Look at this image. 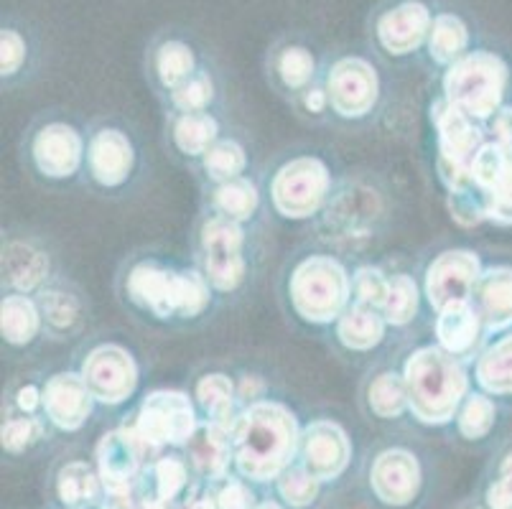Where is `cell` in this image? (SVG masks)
Instances as JSON below:
<instances>
[{"mask_svg": "<svg viewBox=\"0 0 512 509\" xmlns=\"http://www.w3.org/2000/svg\"><path fill=\"white\" fill-rule=\"evenodd\" d=\"M214 138H217V123L209 118L207 112H186L176 120L174 140L176 146L189 156H202L212 148Z\"/></svg>", "mask_w": 512, "mask_h": 509, "instance_id": "d6a6232c", "label": "cell"}, {"mask_svg": "<svg viewBox=\"0 0 512 509\" xmlns=\"http://www.w3.org/2000/svg\"><path fill=\"white\" fill-rule=\"evenodd\" d=\"M490 133L495 143L512 146V107H500L490 118Z\"/></svg>", "mask_w": 512, "mask_h": 509, "instance_id": "681fc988", "label": "cell"}, {"mask_svg": "<svg viewBox=\"0 0 512 509\" xmlns=\"http://www.w3.org/2000/svg\"><path fill=\"white\" fill-rule=\"evenodd\" d=\"M57 494L69 509H85L100 499V482L82 461H72L59 471Z\"/></svg>", "mask_w": 512, "mask_h": 509, "instance_id": "f546056e", "label": "cell"}, {"mask_svg": "<svg viewBox=\"0 0 512 509\" xmlns=\"http://www.w3.org/2000/svg\"><path fill=\"white\" fill-rule=\"evenodd\" d=\"M34 161L51 179L72 176L82 163V138L69 125H46L34 138Z\"/></svg>", "mask_w": 512, "mask_h": 509, "instance_id": "d6986e66", "label": "cell"}, {"mask_svg": "<svg viewBox=\"0 0 512 509\" xmlns=\"http://www.w3.org/2000/svg\"><path fill=\"white\" fill-rule=\"evenodd\" d=\"M153 482H156V497L174 502L181 489L186 487V466L176 456L158 459L153 466Z\"/></svg>", "mask_w": 512, "mask_h": 509, "instance_id": "b9f144b4", "label": "cell"}, {"mask_svg": "<svg viewBox=\"0 0 512 509\" xmlns=\"http://www.w3.org/2000/svg\"><path fill=\"white\" fill-rule=\"evenodd\" d=\"M418 311V288L408 275H395L390 280L388 298L383 303V316L388 324L406 326Z\"/></svg>", "mask_w": 512, "mask_h": 509, "instance_id": "8d00e7d4", "label": "cell"}, {"mask_svg": "<svg viewBox=\"0 0 512 509\" xmlns=\"http://www.w3.org/2000/svg\"><path fill=\"white\" fill-rule=\"evenodd\" d=\"M434 16L421 0H403L398 6L380 13L375 23V34L380 46L388 54L403 56L416 51L423 41H428Z\"/></svg>", "mask_w": 512, "mask_h": 509, "instance_id": "9a60e30c", "label": "cell"}, {"mask_svg": "<svg viewBox=\"0 0 512 509\" xmlns=\"http://www.w3.org/2000/svg\"><path fill=\"white\" fill-rule=\"evenodd\" d=\"M474 509H477V507H474Z\"/></svg>", "mask_w": 512, "mask_h": 509, "instance_id": "9f6ffc18", "label": "cell"}, {"mask_svg": "<svg viewBox=\"0 0 512 509\" xmlns=\"http://www.w3.org/2000/svg\"><path fill=\"white\" fill-rule=\"evenodd\" d=\"M385 316L377 314V308L370 306H357L347 308L342 316H339L337 336L339 342L347 349H355V352H367V349L377 347L383 342L385 336Z\"/></svg>", "mask_w": 512, "mask_h": 509, "instance_id": "cb8c5ba5", "label": "cell"}, {"mask_svg": "<svg viewBox=\"0 0 512 509\" xmlns=\"http://www.w3.org/2000/svg\"><path fill=\"white\" fill-rule=\"evenodd\" d=\"M214 207L220 209L222 217L245 222L258 209V189L245 179L227 181V184H220V189L214 191Z\"/></svg>", "mask_w": 512, "mask_h": 509, "instance_id": "836d02e7", "label": "cell"}, {"mask_svg": "<svg viewBox=\"0 0 512 509\" xmlns=\"http://www.w3.org/2000/svg\"><path fill=\"white\" fill-rule=\"evenodd\" d=\"M487 507L512 509V474H500L487 489Z\"/></svg>", "mask_w": 512, "mask_h": 509, "instance_id": "c3c4849f", "label": "cell"}, {"mask_svg": "<svg viewBox=\"0 0 512 509\" xmlns=\"http://www.w3.org/2000/svg\"><path fill=\"white\" fill-rule=\"evenodd\" d=\"M212 92V79L204 72H197L194 77L186 79L184 84H179L176 90H171V100L184 112H204V107L212 102Z\"/></svg>", "mask_w": 512, "mask_h": 509, "instance_id": "60d3db41", "label": "cell"}, {"mask_svg": "<svg viewBox=\"0 0 512 509\" xmlns=\"http://www.w3.org/2000/svg\"><path fill=\"white\" fill-rule=\"evenodd\" d=\"M479 331H482V316L469 301L449 303L439 311L436 336H439L441 349L454 357H464L477 347Z\"/></svg>", "mask_w": 512, "mask_h": 509, "instance_id": "44dd1931", "label": "cell"}, {"mask_svg": "<svg viewBox=\"0 0 512 509\" xmlns=\"http://www.w3.org/2000/svg\"><path fill=\"white\" fill-rule=\"evenodd\" d=\"M151 454L146 443L138 438L136 428H118L107 433L97 446V471L107 492H130L136 489L143 461Z\"/></svg>", "mask_w": 512, "mask_h": 509, "instance_id": "8fae6325", "label": "cell"}, {"mask_svg": "<svg viewBox=\"0 0 512 509\" xmlns=\"http://www.w3.org/2000/svg\"><path fill=\"white\" fill-rule=\"evenodd\" d=\"M352 448H349V438L337 423L329 420H319L311 423L301 436V459H304V469L319 479V482H332L347 469Z\"/></svg>", "mask_w": 512, "mask_h": 509, "instance_id": "2e32d148", "label": "cell"}, {"mask_svg": "<svg viewBox=\"0 0 512 509\" xmlns=\"http://www.w3.org/2000/svg\"><path fill=\"white\" fill-rule=\"evenodd\" d=\"M474 296L479 316L490 329H505L512 324V268H492L479 275Z\"/></svg>", "mask_w": 512, "mask_h": 509, "instance_id": "603a6c76", "label": "cell"}, {"mask_svg": "<svg viewBox=\"0 0 512 509\" xmlns=\"http://www.w3.org/2000/svg\"><path fill=\"white\" fill-rule=\"evenodd\" d=\"M510 69L492 51H469L444 77V100L474 120H490L502 107Z\"/></svg>", "mask_w": 512, "mask_h": 509, "instance_id": "3957f363", "label": "cell"}, {"mask_svg": "<svg viewBox=\"0 0 512 509\" xmlns=\"http://www.w3.org/2000/svg\"><path fill=\"white\" fill-rule=\"evenodd\" d=\"M327 95L342 118H362L377 102L375 67L360 56L339 59L329 72Z\"/></svg>", "mask_w": 512, "mask_h": 509, "instance_id": "7c38bea8", "label": "cell"}, {"mask_svg": "<svg viewBox=\"0 0 512 509\" xmlns=\"http://www.w3.org/2000/svg\"><path fill=\"white\" fill-rule=\"evenodd\" d=\"M472 179L487 191L490 199V222L512 227V146L505 143H484L474 156Z\"/></svg>", "mask_w": 512, "mask_h": 509, "instance_id": "4fadbf2b", "label": "cell"}, {"mask_svg": "<svg viewBox=\"0 0 512 509\" xmlns=\"http://www.w3.org/2000/svg\"><path fill=\"white\" fill-rule=\"evenodd\" d=\"M39 324V308L26 296H8L0 306V329H3L6 342L29 344L39 334Z\"/></svg>", "mask_w": 512, "mask_h": 509, "instance_id": "f1b7e54d", "label": "cell"}, {"mask_svg": "<svg viewBox=\"0 0 512 509\" xmlns=\"http://www.w3.org/2000/svg\"><path fill=\"white\" fill-rule=\"evenodd\" d=\"M16 403H18V408L23 410V413H34V410L39 408V405H44V392L36 390L34 385L21 387V390H18Z\"/></svg>", "mask_w": 512, "mask_h": 509, "instance_id": "f907efd6", "label": "cell"}, {"mask_svg": "<svg viewBox=\"0 0 512 509\" xmlns=\"http://www.w3.org/2000/svg\"><path fill=\"white\" fill-rule=\"evenodd\" d=\"M278 74H281L283 84L288 90H301L314 77V56L304 46H286V49L278 54Z\"/></svg>", "mask_w": 512, "mask_h": 509, "instance_id": "f35d334b", "label": "cell"}, {"mask_svg": "<svg viewBox=\"0 0 512 509\" xmlns=\"http://www.w3.org/2000/svg\"><path fill=\"white\" fill-rule=\"evenodd\" d=\"M245 163H248L245 151L237 146L235 140H220L204 153V168H207L209 179L222 181V184L240 179Z\"/></svg>", "mask_w": 512, "mask_h": 509, "instance_id": "d590c367", "label": "cell"}, {"mask_svg": "<svg viewBox=\"0 0 512 509\" xmlns=\"http://www.w3.org/2000/svg\"><path fill=\"white\" fill-rule=\"evenodd\" d=\"M184 509H220V504H217V497H197L186 504Z\"/></svg>", "mask_w": 512, "mask_h": 509, "instance_id": "f5cc1de1", "label": "cell"}, {"mask_svg": "<svg viewBox=\"0 0 512 509\" xmlns=\"http://www.w3.org/2000/svg\"><path fill=\"white\" fill-rule=\"evenodd\" d=\"M49 263L39 250L29 245H8L3 252V273L8 283L16 286L18 291H31L44 280Z\"/></svg>", "mask_w": 512, "mask_h": 509, "instance_id": "484cf974", "label": "cell"}, {"mask_svg": "<svg viewBox=\"0 0 512 509\" xmlns=\"http://www.w3.org/2000/svg\"><path fill=\"white\" fill-rule=\"evenodd\" d=\"M44 428H41V420L36 418H11L3 426V448L11 451V454H21L26 448L34 446L41 438Z\"/></svg>", "mask_w": 512, "mask_h": 509, "instance_id": "ee69618b", "label": "cell"}, {"mask_svg": "<svg viewBox=\"0 0 512 509\" xmlns=\"http://www.w3.org/2000/svg\"><path fill=\"white\" fill-rule=\"evenodd\" d=\"M434 123L439 128V174L446 186H454L469 176L474 156L482 143V128L469 118L467 112L456 110L446 100L434 105Z\"/></svg>", "mask_w": 512, "mask_h": 509, "instance_id": "52a82bcc", "label": "cell"}, {"mask_svg": "<svg viewBox=\"0 0 512 509\" xmlns=\"http://www.w3.org/2000/svg\"><path fill=\"white\" fill-rule=\"evenodd\" d=\"M232 459L242 476L253 482L278 479L299 448V426L288 408L278 403H255L235 420Z\"/></svg>", "mask_w": 512, "mask_h": 509, "instance_id": "6da1fadb", "label": "cell"}, {"mask_svg": "<svg viewBox=\"0 0 512 509\" xmlns=\"http://www.w3.org/2000/svg\"><path fill=\"white\" fill-rule=\"evenodd\" d=\"M449 207L454 219L462 227H477L479 222L490 217V199L487 191L472 179V174L464 176L459 184L449 189Z\"/></svg>", "mask_w": 512, "mask_h": 509, "instance_id": "4dcf8cb0", "label": "cell"}, {"mask_svg": "<svg viewBox=\"0 0 512 509\" xmlns=\"http://www.w3.org/2000/svg\"><path fill=\"white\" fill-rule=\"evenodd\" d=\"M370 482L385 504H393V507L411 504L421 489V469H418L416 456L403 448L385 451L372 464Z\"/></svg>", "mask_w": 512, "mask_h": 509, "instance_id": "e0dca14e", "label": "cell"}, {"mask_svg": "<svg viewBox=\"0 0 512 509\" xmlns=\"http://www.w3.org/2000/svg\"><path fill=\"white\" fill-rule=\"evenodd\" d=\"M408 405L428 426H441L454 418L467 395V372L446 349L423 347L406 362Z\"/></svg>", "mask_w": 512, "mask_h": 509, "instance_id": "7a4b0ae2", "label": "cell"}, {"mask_svg": "<svg viewBox=\"0 0 512 509\" xmlns=\"http://www.w3.org/2000/svg\"><path fill=\"white\" fill-rule=\"evenodd\" d=\"M477 382L492 395H512V334L479 357Z\"/></svg>", "mask_w": 512, "mask_h": 509, "instance_id": "83f0119b", "label": "cell"}, {"mask_svg": "<svg viewBox=\"0 0 512 509\" xmlns=\"http://www.w3.org/2000/svg\"><path fill=\"white\" fill-rule=\"evenodd\" d=\"M390 280L385 278L377 268H360L355 273V293L357 303L370 308H380L383 311V303L388 298Z\"/></svg>", "mask_w": 512, "mask_h": 509, "instance_id": "7bdbcfd3", "label": "cell"}, {"mask_svg": "<svg viewBox=\"0 0 512 509\" xmlns=\"http://www.w3.org/2000/svg\"><path fill=\"white\" fill-rule=\"evenodd\" d=\"M128 296L158 319H192L207 308L209 286L197 273H171L153 263H141L128 275Z\"/></svg>", "mask_w": 512, "mask_h": 509, "instance_id": "277c9868", "label": "cell"}, {"mask_svg": "<svg viewBox=\"0 0 512 509\" xmlns=\"http://www.w3.org/2000/svg\"><path fill=\"white\" fill-rule=\"evenodd\" d=\"M255 509H283V507H278V504H273V502H265V504H258Z\"/></svg>", "mask_w": 512, "mask_h": 509, "instance_id": "11a10c76", "label": "cell"}, {"mask_svg": "<svg viewBox=\"0 0 512 509\" xmlns=\"http://www.w3.org/2000/svg\"><path fill=\"white\" fill-rule=\"evenodd\" d=\"M202 250L209 283L217 291H235L245 278L240 224L222 214L209 219L202 227Z\"/></svg>", "mask_w": 512, "mask_h": 509, "instance_id": "9c48e42d", "label": "cell"}, {"mask_svg": "<svg viewBox=\"0 0 512 509\" xmlns=\"http://www.w3.org/2000/svg\"><path fill=\"white\" fill-rule=\"evenodd\" d=\"M141 509H176L174 502H166V499H143L141 502Z\"/></svg>", "mask_w": 512, "mask_h": 509, "instance_id": "db71d44e", "label": "cell"}, {"mask_svg": "<svg viewBox=\"0 0 512 509\" xmlns=\"http://www.w3.org/2000/svg\"><path fill=\"white\" fill-rule=\"evenodd\" d=\"M327 100H329V95L324 90H309L306 92V107H309L311 112H321L324 110V107H327Z\"/></svg>", "mask_w": 512, "mask_h": 509, "instance_id": "816d5d0a", "label": "cell"}, {"mask_svg": "<svg viewBox=\"0 0 512 509\" xmlns=\"http://www.w3.org/2000/svg\"><path fill=\"white\" fill-rule=\"evenodd\" d=\"M230 431L217 423H204L197 428L189 446V459H192L194 469L207 479H225L227 466L232 459V441Z\"/></svg>", "mask_w": 512, "mask_h": 509, "instance_id": "7402d4cb", "label": "cell"}, {"mask_svg": "<svg viewBox=\"0 0 512 509\" xmlns=\"http://www.w3.org/2000/svg\"><path fill=\"white\" fill-rule=\"evenodd\" d=\"M92 395L82 375L62 372L54 375L44 387V410L49 420L62 431H77L85 426L92 413Z\"/></svg>", "mask_w": 512, "mask_h": 509, "instance_id": "ac0fdd59", "label": "cell"}, {"mask_svg": "<svg viewBox=\"0 0 512 509\" xmlns=\"http://www.w3.org/2000/svg\"><path fill=\"white\" fill-rule=\"evenodd\" d=\"M319 479L306 469H286L278 476V492L291 507H309L319 494Z\"/></svg>", "mask_w": 512, "mask_h": 509, "instance_id": "ab89813d", "label": "cell"}, {"mask_svg": "<svg viewBox=\"0 0 512 509\" xmlns=\"http://www.w3.org/2000/svg\"><path fill=\"white\" fill-rule=\"evenodd\" d=\"M232 382L225 375H207L197 385V400L209 415V423L227 428L232 433L235 418H232Z\"/></svg>", "mask_w": 512, "mask_h": 509, "instance_id": "1f68e13d", "label": "cell"}, {"mask_svg": "<svg viewBox=\"0 0 512 509\" xmlns=\"http://www.w3.org/2000/svg\"><path fill=\"white\" fill-rule=\"evenodd\" d=\"M479 258L474 252L454 250L444 252L426 275V296L436 311L456 301H469L479 283Z\"/></svg>", "mask_w": 512, "mask_h": 509, "instance_id": "5bb4252c", "label": "cell"}, {"mask_svg": "<svg viewBox=\"0 0 512 509\" xmlns=\"http://www.w3.org/2000/svg\"><path fill=\"white\" fill-rule=\"evenodd\" d=\"M469 28L454 13H439L431 23L428 34V54L436 64H456L462 56L469 54Z\"/></svg>", "mask_w": 512, "mask_h": 509, "instance_id": "d4e9b609", "label": "cell"}, {"mask_svg": "<svg viewBox=\"0 0 512 509\" xmlns=\"http://www.w3.org/2000/svg\"><path fill=\"white\" fill-rule=\"evenodd\" d=\"M220 509H255V497L242 482H227L217 494Z\"/></svg>", "mask_w": 512, "mask_h": 509, "instance_id": "7dc6e473", "label": "cell"}, {"mask_svg": "<svg viewBox=\"0 0 512 509\" xmlns=\"http://www.w3.org/2000/svg\"><path fill=\"white\" fill-rule=\"evenodd\" d=\"M26 62V41L16 28H3L0 34V72L3 77H13Z\"/></svg>", "mask_w": 512, "mask_h": 509, "instance_id": "f6af8a7d", "label": "cell"}, {"mask_svg": "<svg viewBox=\"0 0 512 509\" xmlns=\"http://www.w3.org/2000/svg\"><path fill=\"white\" fill-rule=\"evenodd\" d=\"M138 438L151 454L161 446H186L197 433V415L184 392L156 390L143 400L138 418L133 423Z\"/></svg>", "mask_w": 512, "mask_h": 509, "instance_id": "8992f818", "label": "cell"}, {"mask_svg": "<svg viewBox=\"0 0 512 509\" xmlns=\"http://www.w3.org/2000/svg\"><path fill=\"white\" fill-rule=\"evenodd\" d=\"M138 509H141V507H138Z\"/></svg>", "mask_w": 512, "mask_h": 509, "instance_id": "6f0895ef", "label": "cell"}, {"mask_svg": "<svg viewBox=\"0 0 512 509\" xmlns=\"http://www.w3.org/2000/svg\"><path fill=\"white\" fill-rule=\"evenodd\" d=\"M41 311H44L46 321L57 329H67L77 319V303L67 293L59 291H49L41 296Z\"/></svg>", "mask_w": 512, "mask_h": 509, "instance_id": "bcb514c9", "label": "cell"}, {"mask_svg": "<svg viewBox=\"0 0 512 509\" xmlns=\"http://www.w3.org/2000/svg\"><path fill=\"white\" fill-rule=\"evenodd\" d=\"M349 275L337 260L309 258L291 278V301L311 324H329L347 308Z\"/></svg>", "mask_w": 512, "mask_h": 509, "instance_id": "5b68a950", "label": "cell"}, {"mask_svg": "<svg viewBox=\"0 0 512 509\" xmlns=\"http://www.w3.org/2000/svg\"><path fill=\"white\" fill-rule=\"evenodd\" d=\"M82 380L87 382L95 400L118 405L133 395L138 385V367L128 352L118 344L92 349L82 364Z\"/></svg>", "mask_w": 512, "mask_h": 509, "instance_id": "30bf717a", "label": "cell"}, {"mask_svg": "<svg viewBox=\"0 0 512 509\" xmlns=\"http://www.w3.org/2000/svg\"><path fill=\"white\" fill-rule=\"evenodd\" d=\"M153 67L166 90H176L179 84L197 74V59H194L192 46L179 39H169L156 49Z\"/></svg>", "mask_w": 512, "mask_h": 509, "instance_id": "4316f807", "label": "cell"}, {"mask_svg": "<svg viewBox=\"0 0 512 509\" xmlns=\"http://www.w3.org/2000/svg\"><path fill=\"white\" fill-rule=\"evenodd\" d=\"M495 403L487 395H472L459 410V433L469 441H479L495 426Z\"/></svg>", "mask_w": 512, "mask_h": 509, "instance_id": "74e56055", "label": "cell"}, {"mask_svg": "<svg viewBox=\"0 0 512 509\" xmlns=\"http://www.w3.org/2000/svg\"><path fill=\"white\" fill-rule=\"evenodd\" d=\"M87 158L97 184L120 186L133 168V146L120 130H100L92 138Z\"/></svg>", "mask_w": 512, "mask_h": 509, "instance_id": "ffe728a7", "label": "cell"}, {"mask_svg": "<svg viewBox=\"0 0 512 509\" xmlns=\"http://www.w3.org/2000/svg\"><path fill=\"white\" fill-rule=\"evenodd\" d=\"M329 189L327 166L316 158H296L273 179V204L283 217H309L321 207Z\"/></svg>", "mask_w": 512, "mask_h": 509, "instance_id": "ba28073f", "label": "cell"}, {"mask_svg": "<svg viewBox=\"0 0 512 509\" xmlns=\"http://www.w3.org/2000/svg\"><path fill=\"white\" fill-rule=\"evenodd\" d=\"M370 408L380 418H398L408 408V387L406 377L395 372H383L370 385Z\"/></svg>", "mask_w": 512, "mask_h": 509, "instance_id": "e575fe53", "label": "cell"}]
</instances>
